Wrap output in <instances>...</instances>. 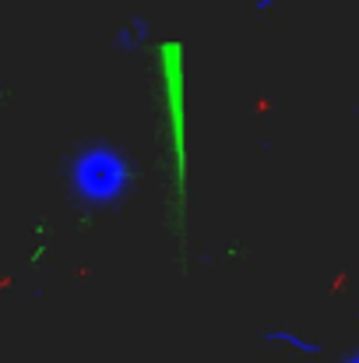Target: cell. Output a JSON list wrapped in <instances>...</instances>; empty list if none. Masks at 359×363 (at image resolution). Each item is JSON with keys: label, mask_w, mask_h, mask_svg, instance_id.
<instances>
[{"label": "cell", "mask_w": 359, "mask_h": 363, "mask_svg": "<svg viewBox=\"0 0 359 363\" xmlns=\"http://www.w3.org/2000/svg\"><path fill=\"white\" fill-rule=\"evenodd\" d=\"M134 177H137L134 166L106 141L78 148L71 159V169H67L71 194L85 208H110V205L123 201L127 191L134 187Z\"/></svg>", "instance_id": "6da1fadb"}, {"label": "cell", "mask_w": 359, "mask_h": 363, "mask_svg": "<svg viewBox=\"0 0 359 363\" xmlns=\"http://www.w3.org/2000/svg\"><path fill=\"white\" fill-rule=\"evenodd\" d=\"M264 342H285L289 350H300V353H321L317 342H307V339H300L292 332H264Z\"/></svg>", "instance_id": "7a4b0ae2"}, {"label": "cell", "mask_w": 359, "mask_h": 363, "mask_svg": "<svg viewBox=\"0 0 359 363\" xmlns=\"http://www.w3.org/2000/svg\"><path fill=\"white\" fill-rule=\"evenodd\" d=\"M271 4H275V0H257V11H268Z\"/></svg>", "instance_id": "3957f363"}, {"label": "cell", "mask_w": 359, "mask_h": 363, "mask_svg": "<svg viewBox=\"0 0 359 363\" xmlns=\"http://www.w3.org/2000/svg\"><path fill=\"white\" fill-rule=\"evenodd\" d=\"M346 363H359V360H356V357H349V360H346Z\"/></svg>", "instance_id": "277c9868"}]
</instances>
